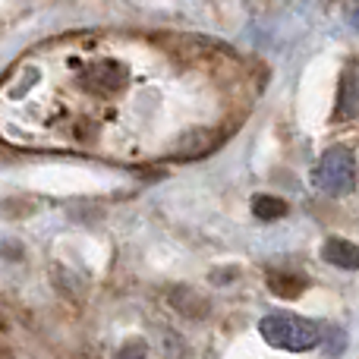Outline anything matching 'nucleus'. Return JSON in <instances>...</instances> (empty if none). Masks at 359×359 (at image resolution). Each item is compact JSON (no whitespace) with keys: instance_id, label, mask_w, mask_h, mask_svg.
Returning <instances> with one entry per match:
<instances>
[{"instance_id":"f257e3e1","label":"nucleus","mask_w":359,"mask_h":359,"mask_svg":"<svg viewBox=\"0 0 359 359\" xmlns=\"http://www.w3.org/2000/svg\"><path fill=\"white\" fill-rule=\"evenodd\" d=\"M259 331L271 347L287 350V353H306V350L318 347L322 341V325L309 322V318L290 316V312H271L259 322Z\"/></svg>"},{"instance_id":"f03ea898","label":"nucleus","mask_w":359,"mask_h":359,"mask_svg":"<svg viewBox=\"0 0 359 359\" xmlns=\"http://www.w3.org/2000/svg\"><path fill=\"white\" fill-rule=\"evenodd\" d=\"M316 186L328 196H347L356 186V164L347 149H328L316 164Z\"/></svg>"},{"instance_id":"7ed1b4c3","label":"nucleus","mask_w":359,"mask_h":359,"mask_svg":"<svg viewBox=\"0 0 359 359\" xmlns=\"http://www.w3.org/2000/svg\"><path fill=\"white\" fill-rule=\"evenodd\" d=\"M126 82V69L120 67V63L114 60H101V63H92V67L86 69V86L92 88H101V92H120Z\"/></svg>"},{"instance_id":"20e7f679","label":"nucleus","mask_w":359,"mask_h":359,"mask_svg":"<svg viewBox=\"0 0 359 359\" xmlns=\"http://www.w3.org/2000/svg\"><path fill=\"white\" fill-rule=\"evenodd\" d=\"M322 259L328 265L341 268V271H359V246L350 240H341V236H331L322 246Z\"/></svg>"},{"instance_id":"39448f33","label":"nucleus","mask_w":359,"mask_h":359,"mask_svg":"<svg viewBox=\"0 0 359 359\" xmlns=\"http://www.w3.org/2000/svg\"><path fill=\"white\" fill-rule=\"evenodd\" d=\"M337 111H341V117H356L359 114V63H353V67L347 69V76H344Z\"/></svg>"},{"instance_id":"423d86ee","label":"nucleus","mask_w":359,"mask_h":359,"mask_svg":"<svg viewBox=\"0 0 359 359\" xmlns=\"http://www.w3.org/2000/svg\"><path fill=\"white\" fill-rule=\"evenodd\" d=\"M268 287H271V293H278V297L293 299V297H299V293H303L306 278H303V274H284V271H278V274H271V278H268Z\"/></svg>"},{"instance_id":"0eeeda50","label":"nucleus","mask_w":359,"mask_h":359,"mask_svg":"<svg viewBox=\"0 0 359 359\" xmlns=\"http://www.w3.org/2000/svg\"><path fill=\"white\" fill-rule=\"evenodd\" d=\"M252 211L259 221H280L287 215V202L278 196H255L252 198Z\"/></svg>"}]
</instances>
